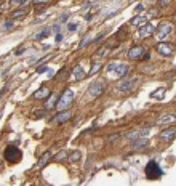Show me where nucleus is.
Listing matches in <instances>:
<instances>
[{
  "instance_id": "nucleus-5",
  "label": "nucleus",
  "mask_w": 176,
  "mask_h": 186,
  "mask_svg": "<svg viewBox=\"0 0 176 186\" xmlns=\"http://www.w3.org/2000/svg\"><path fill=\"white\" fill-rule=\"evenodd\" d=\"M72 101H74V91L72 90H66L62 93V96L59 98V101L56 103V106H58V109H66Z\"/></svg>"
},
{
  "instance_id": "nucleus-17",
  "label": "nucleus",
  "mask_w": 176,
  "mask_h": 186,
  "mask_svg": "<svg viewBox=\"0 0 176 186\" xmlns=\"http://www.w3.org/2000/svg\"><path fill=\"white\" fill-rule=\"evenodd\" d=\"M174 133H176V128H174V127H170V128L163 130V132L160 133V138H162V140H173V138H174Z\"/></svg>"
},
{
  "instance_id": "nucleus-16",
  "label": "nucleus",
  "mask_w": 176,
  "mask_h": 186,
  "mask_svg": "<svg viewBox=\"0 0 176 186\" xmlns=\"http://www.w3.org/2000/svg\"><path fill=\"white\" fill-rule=\"evenodd\" d=\"M72 74H74V79H75V80H82V79H85V77H87V74H85V71H83V68L80 66V64L74 68Z\"/></svg>"
},
{
  "instance_id": "nucleus-3",
  "label": "nucleus",
  "mask_w": 176,
  "mask_h": 186,
  "mask_svg": "<svg viewBox=\"0 0 176 186\" xmlns=\"http://www.w3.org/2000/svg\"><path fill=\"white\" fill-rule=\"evenodd\" d=\"M173 32V24L171 23H160L159 26H157V31H155V37L159 40H163L166 39L170 34Z\"/></svg>"
},
{
  "instance_id": "nucleus-34",
  "label": "nucleus",
  "mask_w": 176,
  "mask_h": 186,
  "mask_svg": "<svg viewBox=\"0 0 176 186\" xmlns=\"http://www.w3.org/2000/svg\"><path fill=\"white\" fill-rule=\"evenodd\" d=\"M117 138H120V136H118V135H114V136H110V141H115Z\"/></svg>"
},
{
  "instance_id": "nucleus-23",
  "label": "nucleus",
  "mask_w": 176,
  "mask_h": 186,
  "mask_svg": "<svg viewBox=\"0 0 176 186\" xmlns=\"http://www.w3.org/2000/svg\"><path fill=\"white\" fill-rule=\"evenodd\" d=\"M146 143H147V138H140V140H136V141H133V148L136 149V148H140V146H143Z\"/></svg>"
},
{
  "instance_id": "nucleus-33",
  "label": "nucleus",
  "mask_w": 176,
  "mask_h": 186,
  "mask_svg": "<svg viewBox=\"0 0 176 186\" xmlns=\"http://www.w3.org/2000/svg\"><path fill=\"white\" fill-rule=\"evenodd\" d=\"M61 40H62V34H58L56 35V42H61Z\"/></svg>"
},
{
  "instance_id": "nucleus-18",
  "label": "nucleus",
  "mask_w": 176,
  "mask_h": 186,
  "mask_svg": "<svg viewBox=\"0 0 176 186\" xmlns=\"http://www.w3.org/2000/svg\"><path fill=\"white\" fill-rule=\"evenodd\" d=\"M50 29H43V31H40V32H37L35 34V40H42V39H47V37L50 35Z\"/></svg>"
},
{
  "instance_id": "nucleus-4",
  "label": "nucleus",
  "mask_w": 176,
  "mask_h": 186,
  "mask_svg": "<svg viewBox=\"0 0 176 186\" xmlns=\"http://www.w3.org/2000/svg\"><path fill=\"white\" fill-rule=\"evenodd\" d=\"M107 72H115V76L118 77H125L127 74H128V66L127 64H120V63H110L107 64V68H106Z\"/></svg>"
},
{
  "instance_id": "nucleus-20",
  "label": "nucleus",
  "mask_w": 176,
  "mask_h": 186,
  "mask_svg": "<svg viewBox=\"0 0 176 186\" xmlns=\"http://www.w3.org/2000/svg\"><path fill=\"white\" fill-rule=\"evenodd\" d=\"M50 157H51L50 153H45V154L40 157V161H39V164H37V165H39V167H45V165H47V162L50 161Z\"/></svg>"
},
{
  "instance_id": "nucleus-15",
  "label": "nucleus",
  "mask_w": 176,
  "mask_h": 186,
  "mask_svg": "<svg viewBox=\"0 0 176 186\" xmlns=\"http://www.w3.org/2000/svg\"><path fill=\"white\" fill-rule=\"evenodd\" d=\"M131 23L133 26H146L147 24V15H138V16H135V18H131Z\"/></svg>"
},
{
  "instance_id": "nucleus-28",
  "label": "nucleus",
  "mask_w": 176,
  "mask_h": 186,
  "mask_svg": "<svg viewBox=\"0 0 176 186\" xmlns=\"http://www.w3.org/2000/svg\"><path fill=\"white\" fill-rule=\"evenodd\" d=\"M93 40H95L93 37H87V39H85V40H83V42L80 43V48H83V46H87V45H88L90 42H93Z\"/></svg>"
},
{
  "instance_id": "nucleus-19",
  "label": "nucleus",
  "mask_w": 176,
  "mask_h": 186,
  "mask_svg": "<svg viewBox=\"0 0 176 186\" xmlns=\"http://www.w3.org/2000/svg\"><path fill=\"white\" fill-rule=\"evenodd\" d=\"M58 96L56 95H53V96H48V101H47V104H45V108L47 109H50V108H54L56 106V103H58Z\"/></svg>"
},
{
  "instance_id": "nucleus-32",
  "label": "nucleus",
  "mask_w": 176,
  "mask_h": 186,
  "mask_svg": "<svg viewBox=\"0 0 176 186\" xmlns=\"http://www.w3.org/2000/svg\"><path fill=\"white\" fill-rule=\"evenodd\" d=\"M24 50H26V48H24V46H21V48H19V50H18V51H15V53H16V55H21V53H23Z\"/></svg>"
},
{
  "instance_id": "nucleus-11",
  "label": "nucleus",
  "mask_w": 176,
  "mask_h": 186,
  "mask_svg": "<svg viewBox=\"0 0 176 186\" xmlns=\"http://www.w3.org/2000/svg\"><path fill=\"white\" fill-rule=\"evenodd\" d=\"M154 32H155V26L151 24V23H147L146 26H143L141 29H140V32H138V37H140V39H146V37L152 35Z\"/></svg>"
},
{
  "instance_id": "nucleus-27",
  "label": "nucleus",
  "mask_w": 176,
  "mask_h": 186,
  "mask_svg": "<svg viewBox=\"0 0 176 186\" xmlns=\"http://www.w3.org/2000/svg\"><path fill=\"white\" fill-rule=\"evenodd\" d=\"M99 69H101V63H96L95 66H91V71H90V74H96Z\"/></svg>"
},
{
  "instance_id": "nucleus-6",
  "label": "nucleus",
  "mask_w": 176,
  "mask_h": 186,
  "mask_svg": "<svg viewBox=\"0 0 176 186\" xmlns=\"http://www.w3.org/2000/svg\"><path fill=\"white\" fill-rule=\"evenodd\" d=\"M104 87H106V83H104L103 80H98V82H95V83H91V85H90L88 93H90L93 98H96V96H99L101 93L104 91Z\"/></svg>"
},
{
  "instance_id": "nucleus-13",
  "label": "nucleus",
  "mask_w": 176,
  "mask_h": 186,
  "mask_svg": "<svg viewBox=\"0 0 176 186\" xmlns=\"http://www.w3.org/2000/svg\"><path fill=\"white\" fill-rule=\"evenodd\" d=\"M174 119H176V116L173 113H168V114H163L162 117L157 119V124H159V125H168V124L174 122Z\"/></svg>"
},
{
  "instance_id": "nucleus-1",
  "label": "nucleus",
  "mask_w": 176,
  "mask_h": 186,
  "mask_svg": "<svg viewBox=\"0 0 176 186\" xmlns=\"http://www.w3.org/2000/svg\"><path fill=\"white\" fill-rule=\"evenodd\" d=\"M144 173L149 180H155V178H160L163 175V170L160 169V165L157 164L155 161H149L144 167Z\"/></svg>"
},
{
  "instance_id": "nucleus-12",
  "label": "nucleus",
  "mask_w": 176,
  "mask_h": 186,
  "mask_svg": "<svg viewBox=\"0 0 176 186\" xmlns=\"http://www.w3.org/2000/svg\"><path fill=\"white\" fill-rule=\"evenodd\" d=\"M72 119V113L71 111H62V113H59L56 117L53 119V122L54 124H64V122H67V120Z\"/></svg>"
},
{
  "instance_id": "nucleus-10",
  "label": "nucleus",
  "mask_w": 176,
  "mask_h": 186,
  "mask_svg": "<svg viewBox=\"0 0 176 186\" xmlns=\"http://www.w3.org/2000/svg\"><path fill=\"white\" fill-rule=\"evenodd\" d=\"M136 83V79H125V80H122L118 83V87H117V90L120 91V93H127V91H130L133 88V85Z\"/></svg>"
},
{
  "instance_id": "nucleus-29",
  "label": "nucleus",
  "mask_w": 176,
  "mask_h": 186,
  "mask_svg": "<svg viewBox=\"0 0 176 186\" xmlns=\"http://www.w3.org/2000/svg\"><path fill=\"white\" fill-rule=\"evenodd\" d=\"M51 69H48L47 66H40V68H37V72L39 74H42V72H50Z\"/></svg>"
},
{
  "instance_id": "nucleus-24",
  "label": "nucleus",
  "mask_w": 176,
  "mask_h": 186,
  "mask_svg": "<svg viewBox=\"0 0 176 186\" xmlns=\"http://www.w3.org/2000/svg\"><path fill=\"white\" fill-rule=\"evenodd\" d=\"M163 93H165V88H160V91H159V93L154 91L151 96H152V98H159V100H162V98H163Z\"/></svg>"
},
{
  "instance_id": "nucleus-2",
  "label": "nucleus",
  "mask_w": 176,
  "mask_h": 186,
  "mask_svg": "<svg viewBox=\"0 0 176 186\" xmlns=\"http://www.w3.org/2000/svg\"><path fill=\"white\" fill-rule=\"evenodd\" d=\"M3 157H5V161L10 162V164L19 162L21 161V151H19V148H16L15 144H8L5 148V151H3Z\"/></svg>"
},
{
  "instance_id": "nucleus-8",
  "label": "nucleus",
  "mask_w": 176,
  "mask_h": 186,
  "mask_svg": "<svg viewBox=\"0 0 176 186\" xmlns=\"http://www.w3.org/2000/svg\"><path fill=\"white\" fill-rule=\"evenodd\" d=\"M144 51H146L144 46H141V45L133 46V48L128 50V58H130V60H140V58L144 56Z\"/></svg>"
},
{
  "instance_id": "nucleus-25",
  "label": "nucleus",
  "mask_w": 176,
  "mask_h": 186,
  "mask_svg": "<svg viewBox=\"0 0 176 186\" xmlns=\"http://www.w3.org/2000/svg\"><path fill=\"white\" fill-rule=\"evenodd\" d=\"M64 157H67V151H61L58 156H54V161H62Z\"/></svg>"
},
{
  "instance_id": "nucleus-22",
  "label": "nucleus",
  "mask_w": 176,
  "mask_h": 186,
  "mask_svg": "<svg viewBox=\"0 0 176 186\" xmlns=\"http://www.w3.org/2000/svg\"><path fill=\"white\" fill-rule=\"evenodd\" d=\"M80 157H82L80 151H74V153L69 156V162H77V161H80Z\"/></svg>"
},
{
  "instance_id": "nucleus-14",
  "label": "nucleus",
  "mask_w": 176,
  "mask_h": 186,
  "mask_svg": "<svg viewBox=\"0 0 176 186\" xmlns=\"http://www.w3.org/2000/svg\"><path fill=\"white\" fill-rule=\"evenodd\" d=\"M48 96H50V88L48 87H42V88H39L34 93V98L35 100H45V98H48Z\"/></svg>"
},
{
  "instance_id": "nucleus-26",
  "label": "nucleus",
  "mask_w": 176,
  "mask_h": 186,
  "mask_svg": "<svg viewBox=\"0 0 176 186\" xmlns=\"http://www.w3.org/2000/svg\"><path fill=\"white\" fill-rule=\"evenodd\" d=\"M109 51H110V48H109V46H103V48H101V50H99L96 55H98V56H101V55H107Z\"/></svg>"
},
{
  "instance_id": "nucleus-7",
  "label": "nucleus",
  "mask_w": 176,
  "mask_h": 186,
  "mask_svg": "<svg viewBox=\"0 0 176 186\" xmlns=\"http://www.w3.org/2000/svg\"><path fill=\"white\" fill-rule=\"evenodd\" d=\"M147 133H149V128H138V130L130 132L127 136H128L130 141H136V140H140V138H146Z\"/></svg>"
},
{
  "instance_id": "nucleus-9",
  "label": "nucleus",
  "mask_w": 176,
  "mask_h": 186,
  "mask_svg": "<svg viewBox=\"0 0 176 186\" xmlns=\"http://www.w3.org/2000/svg\"><path fill=\"white\" fill-rule=\"evenodd\" d=\"M157 51H159L160 55H163V56H170V55L174 53V48L171 43H166V42H162L157 45Z\"/></svg>"
},
{
  "instance_id": "nucleus-21",
  "label": "nucleus",
  "mask_w": 176,
  "mask_h": 186,
  "mask_svg": "<svg viewBox=\"0 0 176 186\" xmlns=\"http://www.w3.org/2000/svg\"><path fill=\"white\" fill-rule=\"evenodd\" d=\"M27 11L29 10H26V8H19V10H15L13 11V18H23L27 15Z\"/></svg>"
},
{
  "instance_id": "nucleus-31",
  "label": "nucleus",
  "mask_w": 176,
  "mask_h": 186,
  "mask_svg": "<svg viewBox=\"0 0 176 186\" xmlns=\"http://www.w3.org/2000/svg\"><path fill=\"white\" fill-rule=\"evenodd\" d=\"M11 26H13V20H8V21H5V24H3L5 29H10Z\"/></svg>"
},
{
  "instance_id": "nucleus-30",
  "label": "nucleus",
  "mask_w": 176,
  "mask_h": 186,
  "mask_svg": "<svg viewBox=\"0 0 176 186\" xmlns=\"http://www.w3.org/2000/svg\"><path fill=\"white\" fill-rule=\"evenodd\" d=\"M77 27H79V24H77V23H72V24H69V26H67V29H69V31H77Z\"/></svg>"
}]
</instances>
